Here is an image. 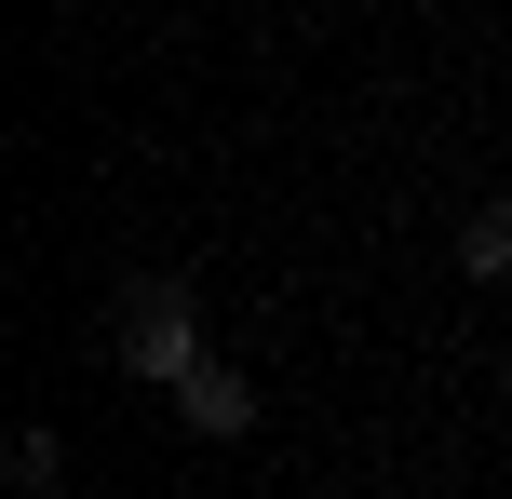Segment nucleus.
Wrapping results in <instances>:
<instances>
[{"mask_svg":"<svg viewBox=\"0 0 512 499\" xmlns=\"http://www.w3.org/2000/svg\"><path fill=\"white\" fill-rule=\"evenodd\" d=\"M459 270H472V284H512V203H472V230H459Z\"/></svg>","mask_w":512,"mask_h":499,"instance_id":"7ed1b4c3","label":"nucleus"},{"mask_svg":"<svg viewBox=\"0 0 512 499\" xmlns=\"http://www.w3.org/2000/svg\"><path fill=\"white\" fill-rule=\"evenodd\" d=\"M176 405H189V419L216 432V446H243V432H256V392H243V365H216V351H203V365L176 378Z\"/></svg>","mask_w":512,"mask_h":499,"instance_id":"f03ea898","label":"nucleus"},{"mask_svg":"<svg viewBox=\"0 0 512 499\" xmlns=\"http://www.w3.org/2000/svg\"><path fill=\"white\" fill-rule=\"evenodd\" d=\"M122 365L149 378V392H176V378L203 365V297H189V270H135L122 284Z\"/></svg>","mask_w":512,"mask_h":499,"instance_id":"f257e3e1","label":"nucleus"}]
</instances>
